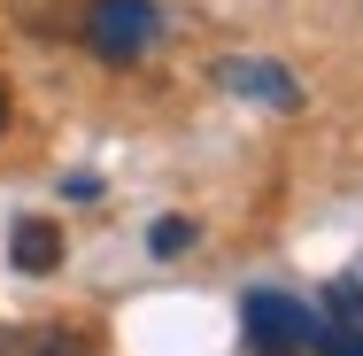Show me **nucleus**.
<instances>
[{
  "label": "nucleus",
  "instance_id": "nucleus-1",
  "mask_svg": "<svg viewBox=\"0 0 363 356\" xmlns=\"http://www.w3.org/2000/svg\"><path fill=\"white\" fill-rule=\"evenodd\" d=\"M155 0H85V23H77V39L101 55V63H140L147 47H155Z\"/></svg>",
  "mask_w": 363,
  "mask_h": 356
},
{
  "label": "nucleus",
  "instance_id": "nucleus-2",
  "mask_svg": "<svg viewBox=\"0 0 363 356\" xmlns=\"http://www.w3.org/2000/svg\"><path fill=\"white\" fill-rule=\"evenodd\" d=\"M240 325H247V356H301V349H309V333H317V310L294 302V294L255 286V294L240 302Z\"/></svg>",
  "mask_w": 363,
  "mask_h": 356
},
{
  "label": "nucleus",
  "instance_id": "nucleus-3",
  "mask_svg": "<svg viewBox=\"0 0 363 356\" xmlns=\"http://www.w3.org/2000/svg\"><path fill=\"white\" fill-rule=\"evenodd\" d=\"M309 349L363 356V286L356 279H333L325 294H317V333H309Z\"/></svg>",
  "mask_w": 363,
  "mask_h": 356
},
{
  "label": "nucleus",
  "instance_id": "nucleus-4",
  "mask_svg": "<svg viewBox=\"0 0 363 356\" xmlns=\"http://www.w3.org/2000/svg\"><path fill=\"white\" fill-rule=\"evenodd\" d=\"M8 256H16V271H31V279L62 271V225H47V217H16Z\"/></svg>",
  "mask_w": 363,
  "mask_h": 356
},
{
  "label": "nucleus",
  "instance_id": "nucleus-5",
  "mask_svg": "<svg viewBox=\"0 0 363 356\" xmlns=\"http://www.w3.org/2000/svg\"><path fill=\"white\" fill-rule=\"evenodd\" d=\"M217 77L232 85V93H247V101H271V109H294V101H301V85H294L279 63H247V55H232Z\"/></svg>",
  "mask_w": 363,
  "mask_h": 356
},
{
  "label": "nucleus",
  "instance_id": "nucleus-6",
  "mask_svg": "<svg viewBox=\"0 0 363 356\" xmlns=\"http://www.w3.org/2000/svg\"><path fill=\"white\" fill-rule=\"evenodd\" d=\"M0 356H101L70 325H0Z\"/></svg>",
  "mask_w": 363,
  "mask_h": 356
},
{
  "label": "nucleus",
  "instance_id": "nucleus-7",
  "mask_svg": "<svg viewBox=\"0 0 363 356\" xmlns=\"http://www.w3.org/2000/svg\"><path fill=\"white\" fill-rule=\"evenodd\" d=\"M147 240H155V256H186V248H194V225H178V217H162V225H155Z\"/></svg>",
  "mask_w": 363,
  "mask_h": 356
},
{
  "label": "nucleus",
  "instance_id": "nucleus-8",
  "mask_svg": "<svg viewBox=\"0 0 363 356\" xmlns=\"http://www.w3.org/2000/svg\"><path fill=\"white\" fill-rule=\"evenodd\" d=\"M0 132H8V93H0Z\"/></svg>",
  "mask_w": 363,
  "mask_h": 356
}]
</instances>
